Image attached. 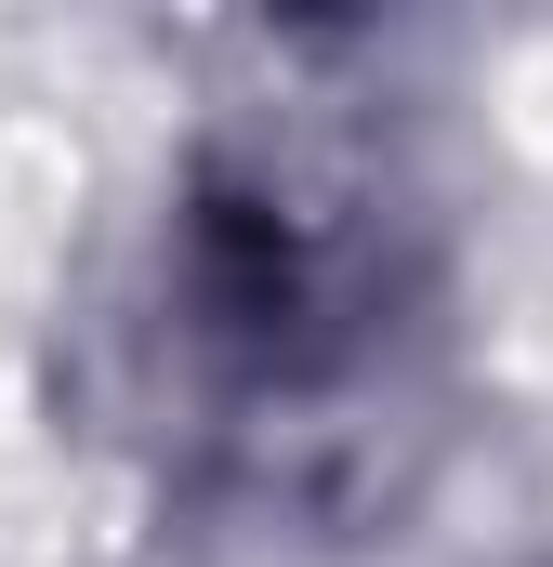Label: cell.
I'll return each instance as SVG.
<instances>
[{
  "label": "cell",
  "mask_w": 553,
  "mask_h": 567,
  "mask_svg": "<svg viewBox=\"0 0 553 567\" xmlns=\"http://www.w3.org/2000/svg\"><path fill=\"white\" fill-rule=\"evenodd\" d=\"M396 238L383 198L316 145H211L158 225V343L225 410H316L383 370Z\"/></svg>",
  "instance_id": "1"
}]
</instances>
